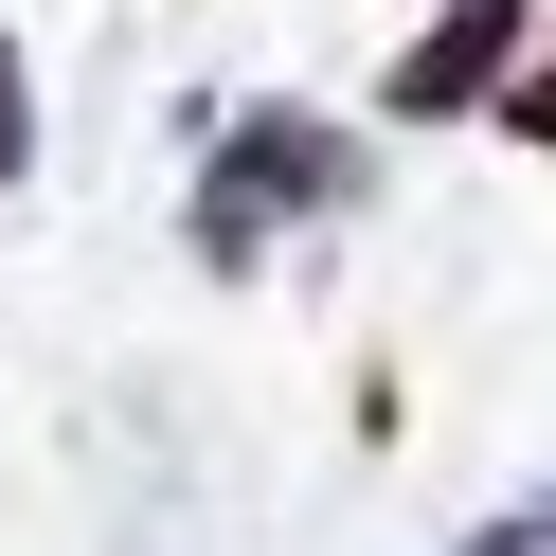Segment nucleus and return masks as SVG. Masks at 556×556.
<instances>
[{"instance_id":"f257e3e1","label":"nucleus","mask_w":556,"mask_h":556,"mask_svg":"<svg viewBox=\"0 0 556 556\" xmlns=\"http://www.w3.org/2000/svg\"><path fill=\"white\" fill-rule=\"evenodd\" d=\"M359 216V126L324 109H233L216 162H198V269H269L288 233Z\"/></svg>"},{"instance_id":"39448f33","label":"nucleus","mask_w":556,"mask_h":556,"mask_svg":"<svg viewBox=\"0 0 556 556\" xmlns=\"http://www.w3.org/2000/svg\"><path fill=\"white\" fill-rule=\"evenodd\" d=\"M448 556H556V503H503L484 539H448Z\"/></svg>"},{"instance_id":"f03ea898","label":"nucleus","mask_w":556,"mask_h":556,"mask_svg":"<svg viewBox=\"0 0 556 556\" xmlns=\"http://www.w3.org/2000/svg\"><path fill=\"white\" fill-rule=\"evenodd\" d=\"M520 37H539V18H520V0H448L431 37L395 54V126H467L484 90H503V54H520Z\"/></svg>"},{"instance_id":"7ed1b4c3","label":"nucleus","mask_w":556,"mask_h":556,"mask_svg":"<svg viewBox=\"0 0 556 556\" xmlns=\"http://www.w3.org/2000/svg\"><path fill=\"white\" fill-rule=\"evenodd\" d=\"M484 109H503V126H520V144H539V162H556V18H539V37H520V54H503V90H484Z\"/></svg>"},{"instance_id":"20e7f679","label":"nucleus","mask_w":556,"mask_h":556,"mask_svg":"<svg viewBox=\"0 0 556 556\" xmlns=\"http://www.w3.org/2000/svg\"><path fill=\"white\" fill-rule=\"evenodd\" d=\"M0 180H37V73H18V37H0Z\"/></svg>"}]
</instances>
